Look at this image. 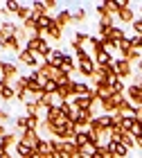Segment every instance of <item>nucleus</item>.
I'll return each mask as SVG.
<instances>
[{"instance_id":"48","label":"nucleus","mask_w":142,"mask_h":158,"mask_svg":"<svg viewBox=\"0 0 142 158\" xmlns=\"http://www.w3.org/2000/svg\"><path fill=\"white\" fill-rule=\"evenodd\" d=\"M45 5H47V11H52V9H56V0H45Z\"/></svg>"},{"instance_id":"41","label":"nucleus","mask_w":142,"mask_h":158,"mask_svg":"<svg viewBox=\"0 0 142 158\" xmlns=\"http://www.w3.org/2000/svg\"><path fill=\"white\" fill-rule=\"evenodd\" d=\"M131 41V48L138 50V52H142V36H138V34H133V36H129Z\"/></svg>"},{"instance_id":"28","label":"nucleus","mask_w":142,"mask_h":158,"mask_svg":"<svg viewBox=\"0 0 142 158\" xmlns=\"http://www.w3.org/2000/svg\"><path fill=\"white\" fill-rule=\"evenodd\" d=\"M45 36H30V41L25 43V50H30V52L36 54L39 52V45H41V41H43Z\"/></svg>"},{"instance_id":"7","label":"nucleus","mask_w":142,"mask_h":158,"mask_svg":"<svg viewBox=\"0 0 142 158\" xmlns=\"http://www.w3.org/2000/svg\"><path fill=\"white\" fill-rule=\"evenodd\" d=\"M18 140L20 142H25L27 147H32L34 149V145L41 140L39 138V129H27V131H23V133H18Z\"/></svg>"},{"instance_id":"12","label":"nucleus","mask_w":142,"mask_h":158,"mask_svg":"<svg viewBox=\"0 0 142 158\" xmlns=\"http://www.w3.org/2000/svg\"><path fill=\"white\" fill-rule=\"evenodd\" d=\"M66 56H68V52H63V50H54L52 54H50V59H47V63L52 68H56V70H61V66H63V61H66Z\"/></svg>"},{"instance_id":"54","label":"nucleus","mask_w":142,"mask_h":158,"mask_svg":"<svg viewBox=\"0 0 142 158\" xmlns=\"http://www.w3.org/2000/svg\"><path fill=\"white\" fill-rule=\"evenodd\" d=\"M138 75H142V59L138 61Z\"/></svg>"},{"instance_id":"11","label":"nucleus","mask_w":142,"mask_h":158,"mask_svg":"<svg viewBox=\"0 0 142 158\" xmlns=\"http://www.w3.org/2000/svg\"><path fill=\"white\" fill-rule=\"evenodd\" d=\"M0 50H9V52L18 54L23 48H20V41H18L16 36H9V39H5V41L0 39Z\"/></svg>"},{"instance_id":"16","label":"nucleus","mask_w":142,"mask_h":158,"mask_svg":"<svg viewBox=\"0 0 142 158\" xmlns=\"http://www.w3.org/2000/svg\"><path fill=\"white\" fill-rule=\"evenodd\" d=\"M16 142H18V133L16 131H9L5 138H0V147H2L5 152H9V147H16Z\"/></svg>"},{"instance_id":"45","label":"nucleus","mask_w":142,"mask_h":158,"mask_svg":"<svg viewBox=\"0 0 142 158\" xmlns=\"http://www.w3.org/2000/svg\"><path fill=\"white\" fill-rule=\"evenodd\" d=\"M131 27H133V32H136L138 36H142V18H136V20L131 23Z\"/></svg>"},{"instance_id":"29","label":"nucleus","mask_w":142,"mask_h":158,"mask_svg":"<svg viewBox=\"0 0 142 158\" xmlns=\"http://www.w3.org/2000/svg\"><path fill=\"white\" fill-rule=\"evenodd\" d=\"M36 102H39V106H41L43 111H47L50 106H54V95H47V93H43V95H41Z\"/></svg>"},{"instance_id":"18","label":"nucleus","mask_w":142,"mask_h":158,"mask_svg":"<svg viewBox=\"0 0 142 158\" xmlns=\"http://www.w3.org/2000/svg\"><path fill=\"white\" fill-rule=\"evenodd\" d=\"M45 39H47V41H61V39H63V27L54 23V25L45 32Z\"/></svg>"},{"instance_id":"3","label":"nucleus","mask_w":142,"mask_h":158,"mask_svg":"<svg viewBox=\"0 0 142 158\" xmlns=\"http://www.w3.org/2000/svg\"><path fill=\"white\" fill-rule=\"evenodd\" d=\"M45 122H50V124H54V127H61V124L68 122V118L61 113V106L54 104V106H50V109L45 111Z\"/></svg>"},{"instance_id":"35","label":"nucleus","mask_w":142,"mask_h":158,"mask_svg":"<svg viewBox=\"0 0 142 158\" xmlns=\"http://www.w3.org/2000/svg\"><path fill=\"white\" fill-rule=\"evenodd\" d=\"M59 106H61V113H63V115H66L68 120L72 118V113L77 111L75 106H72V102H59Z\"/></svg>"},{"instance_id":"17","label":"nucleus","mask_w":142,"mask_h":158,"mask_svg":"<svg viewBox=\"0 0 142 158\" xmlns=\"http://www.w3.org/2000/svg\"><path fill=\"white\" fill-rule=\"evenodd\" d=\"M86 43H90V34H86V32H75V36H72V48L75 50L83 48Z\"/></svg>"},{"instance_id":"53","label":"nucleus","mask_w":142,"mask_h":158,"mask_svg":"<svg viewBox=\"0 0 142 158\" xmlns=\"http://www.w3.org/2000/svg\"><path fill=\"white\" fill-rule=\"evenodd\" d=\"M0 158H14V156H11L9 152H5V154H0Z\"/></svg>"},{"instance_id":"9","label":"nucleus","mask_w":142,"mask_h":158,"mask_svg":"<svg viewBox=\"0 0 142 158\" xmlns=\"http://www.w3.org/2000/svg\"><path fill=\"white\" fill-rule=\"evenodd\" d=\"M16 30H18V23H11V20H2L0 23V39H9V36H16Z\"/></svg>"},{"instance_id":"36","label":"nucleus","mask_w":142,"mask_h":158,"mask_svg":"<svg viewBox=\"0 0 142 158\" xmlns=\"http://www.w3.org/2000/svg\"><path fill=\"white\" fill-rule=\"evenodd\" d=\"M14 124H16V129H18V133H23V131H27V115H18V118H14Z\"/></svg>"},{"instance_id":"23","label":"nucleus","mask_w":142,"mask_h":158,"mask_svg":"<svg viewBox=\"0 0 142 158\" xmlns=\"http://www.w3.org/2000/svg\"><path fill=\"white\" fill-rule=\"evenodd\" d=\"M14 152H16V158H27V156H30L32 154V147H27L25 145V142H16V147H14Z\"/></svg>"},{"instance_id":"31","label":"nucleus","mask_w":142,"mask_h":158,"mask_svg":"<svg viewBox=\"0 0 142 158\" xmlns=\"http://www.w3.org/2000/svg\"><path fill=\"white\" fill-rule=\"evenodd\" d=\"M104 7H106V14H108V16H117L120 14V2L117 0H104Z\"/></svg>"},{"instance_id":"47","label":"nucleus","mask_w":142,"mask_h":158,"mask_svg":"<svg viewBox=\"0 0 142 158\" xmlns=\"http://www.w3.org/2000/svg\"><path fill=\"white\" fill-rule=\"evenodd\" d=\"M97 14H99V18H106V16H108V14H106L104 2H99V5H97Z\"/></svg>"},{"instance_id":"49","label":"nucleus","mask_w":142,"mask_h":158,"mask_svg":"<svg viewBox=\"0 0 142 158\" xmlns=\"http://www.w3.org/2000/svg\"><path fill=\"white\" fill-rule=\"evenodd\" d=\"M133 140H136V147L142 149V135H140V133H138V135H133Z\"/></svg>"},{"instance_id":"32","label":"nucleus","mask_w":142,"mask_h":158,"mask_svg":"<svg viewBox=\"0 0 142 158\" xmlns=\"http://www.w3.org/2000/svg\"><path fill=\"white\" fill-rule=\"evenodd\" d=\"M56 90H59V84L54 81V79H45L43 81V93H47V95H56Z\"/></svg>"},{"instance_id":"38","label":"nucleus","mask_w":142,"mask_h":158,"mask_svg":"<svg viewBox=\"0 0 142 158\" xmlns=\"http://www.w3.org/2000/svg\"><path fill=\"white\" fill-rule=\"evenodd\" d=\"M120 142H122L124 147H129V149H136V140H133V135H129V133L120 135Z\"/></svg>"},{"instance_id":"14","label":"nucleus","mask_w":142,"mask_h":158,"mask_svg":"<svg viewBox=\"0 0 142 158\" xmlns=\"http://www.w3.org/2000/svg\"><path fill=\"white\" fill-rule=\"evenodd\" d=\"M95 120L93 111H79V120H77V129H88L90 122Z\"/></svg>"},{"instance_id":"42","label":"nucleus","mask_w":142,"mask_h":158,"mask_svg":"<svg viewBox=\"0 0 142 158\" xmlns=\"http://www.w3.org/2000/svg\"><path fill=\"white\" fill-rule=\"evenodd\" d=\"M39 127H41L39 115H27V129H39Z\"/></svg>"},{"instance_id":"50","label":"nucleus","mask_w":142,"mask_h":158,"mask_svg":"<svg viewBox=\"0 0 142 158\" xmlns=\"http://www.w3.org/2000/svg\"><path fill=\"white\" fill-rule=\"evenodd\" d=\"M7 133H9V131H7V127L2 124V122H0V138H5V135H7Z\"/></svg>"},{"instance_id":"43","label":"nucleus","mask_w":142,"mask_h":158,"mask_svg":"<svg viewBox=\"0 0 142 158\" xmlns=\"http://www.w3.org/2000/svg\"><path fill=\"white\" fill-rule=\"evenodd\" d=\"M131 50H133V48H131V41H129V36H126L124 41H120V54H122V56H124L126 52H131Z\"/></svg>"},{"instance_id":"44","label":"nucleus","mask_w":142,"mask_h":158,"mask_svg":"<svg viewBox=\"0 0 142 158\" xmlns=\"http://www.w3.org/2000/svg\"><path fill=\"white\" fill-rule=\"evenodd\" d=\"M61 152V140L50 138V154H59Z\"/></svg>"},{"instance_id":"24","label":"nucleus","mask_w":142,"mask_h":158,"mask_svg":"<svg viewBox=\"0 0 142 158\" xmlns=\"http://www.w3.org/2000/svg\"><path fill=\"white\" fill-rule=\"evenodd\" d=\"M117 18L122 20V23H133V20H136V11H133L131 7H126V9H120Z\"/></svg>"},{"instance_id":"2","label":"nucleus","mask_w":142,"mask_h":158,"mask_svg":"<svg viewBox=\"0 0 142 158\" xmlns=\"http://www.w3.org/2000/svg\"><path fill=\"white\" fill-rule=\"evenodd\" d=\"M16 59H18L20 66H25V68H30V70H39V66L43 63V59H41L39 54H34V52H30V50H25V48L16 54Z\"/></svg>"},{"instance_id":"46","label":"nucleus","mask_w":142,"mask_h":158,"mask_svg":"<svg viewBox=\"0 0 142 158\" xmlns=\"http://www.w3.org/2000/svg\"><path fill=\"white\" fill-rule=\"evenodd\" d=\"M9 120H11L9 111H7V109H0V122H2V124H5V122H9Z\"/></svg>"},{"instance_id":"6","label":"nucleus","mask_w":142,"mask_h":158,"mask_svg":"<svg viewBox=\"0 0 142 158\" xmlns=\"http://www.w3.org/2000/svg\"><path fill=\"white\" fill-rule=\"evenodd\" d=\"M61 158H77L79 156V147L75 145V140H66L61 142V152H59Z\"/></svg>"},{"instance_id":"22","label":"nucleus","mask_w":142,"mask_h":158,"mask_svg":"<svg viewBox=\"0 0 142 158\" xmlns=\"http://www.w3.org/2000/svg\"><path fill=\"white\" fill-rule=\"evenodd\" d=\"M32 16V5H20V9L16 14V20H18V25H23L27 18Z\"/></svg>"},{"instance_id":"56","label":"nucleus","mask_w":142,"mask_h":158,"mask_svg":"<svg viewBox=\"0 0 142 158\" xmlns=\"http://www.w3.org/2000/svg\"><path fill=\"white\" fill-rule=\"evenodd\" d=\"M77 158H88V156H81V154H79V156H77Z\"/></svg>"},{"instance_id":"39","label":"nucleus","mask_w":142,"mask_h":158,"mask_svg":"<svg viewBox=\"0 0 142 158\" xmlns=\"http://www.w3.org/2000/svg\"><path fill=\"white\" fill-rule=\"evenodd\" d=\"M86 18H88V11L83 9V7H79V9H77V11L72 14V20H75V23H83Z\"/></svg>"},{"instance_id":"52","label":"nucleus","mask_w":142,"mask_h":158,"mask_svg":"<svg viewBox=\"0 0 142 158\" xmlns=\"http://www.w3.org/2000/svg\"><path fill=\"white\" fill-rule=\"evenodd\" d=\"M136 84H138V86H140V90H142V77H140V75H138V77H136Z\"/></svg>"},{"instance_id":"30","label":"nucleus","mask_w":142,"mask_h":158,"mask_svg":"<svg viewBox=\"0 0 142 158\" xmlns=\"http://www.w3.org/2000/svg\"><path fill=\"white\" fill-rule=\"evenodd\" d=\"M39 111H43L39 106V102H34V99H27L25 102V115H39Z\"/></svg>"},{"instance_id":"27","label":"nucleus","mask_w":142,"mask_h":158,"mask_svg":"<svg viewBox=\"0 0 142 158\" xmlns=\"http://www.w3.org/2000/svg\"><path fill=\"white\" fill-rule=\"evenodd\" d=\"M32 14H34V16H45V14H50L47 11V5L45 2H41V0H36V2H32Z\"/></svg>"},{"instance_id":"51","label":"nucleus","mask_w":142,"mask_h":158,"mask_svg":"<svg viewBox=\"0 0 142 158\" xmlns=\"http://www.w3.org/2000/svg\"><path fill=\"white\" fill-rule=\"evenodd\" d=\"M30 158H45V156H43V154H39L36 149H32V154H30Z\"/></svg>"},{"instance_id":"4","label":"nucleus","mask_w":142,"mask_h":158,"mask_svg":"<svg viewBox=\"0 0 142 158\" xmlns=\"http://www.w3.org/2000/svg\"><path fill=\"white\" fill-rule=\"evenodd\" d=\"M113 68H115V73H117V79H122V81L133 75V66H131V63H126L124 59H115Z\"/></svg>"},{"instance_id":"10","label":"nucleus","mask_w":142,"mask_h":158,"mask_svg":"<svg viewBox=\"0 0 142 158\" xmlns=\"http://www.w3.org/2000/svg\"><path fill=\"white\" fill-rule=\"evenodd\" d=\"M0 99H2V102H14V99H16V90H14V86L2 81V79H0Z\"/></svg>"},{"instance_id":"13","label":"nucleus","mask_w":142,"mask_h":158,"mask_svg":"<svg viewBox=\"0 0 142 158\" xmlns=\"http://www.w3.org/2000/svg\"><path fill=\"white\" fill-rule=\"evenodd\" d=\"M72 90H75V97H88V95H93V86H88L86 81H75L72 84Z\"/></svg>"},{"instance_id":"8","label":"nucleus","mask_w":142,"mask_h":158,"mask_svg":"<svg viewBox=\"0 0 142 158\" xmlns=\"http://www.w3.org/2000/svg\"><path fill=\"white\" fill-rule=\"evenodd\" d=\"M106 147H108V149H111V152L115 154L117 158H126V156L131 154V149H129V147H124L122 142H117V140H111V138H108V142H106Z\"/></svg>"},{"instance_id":"20","label":"nucleus","mask_w":142,"mask_h":158,"mask_svg":"<svg viewBox=\"0 0 142 158\" xmlns=\"http://www.w3.org/2000/svg\"><path fill=\"white\" fill-rule=\"evenodd\" d=\"M72 23H75V20H72V14H70V11H66V9H63V11H59V14H56V25L68 27V25H72Z\"/></svg>"},{"instance_id":"57","label":"nucleus","mask_w":142,"mask_h":158,"mask_svg":"<svg viewBox=\"0 0 142 158\" xmlns=\"http://www.w3.org/2000/svg\"><path fill=\"white\" fill-rule=\"evenodd\" d=\"M140 14H142V7H140Z\"/></svg>"},{"instance_id":"33","label":"nucleus","mask_w":142,"mask_h":158,"mask_svg":"<svg viewBox=\"0 0 142 158\" xmlns=\"http://www.w3.org/2000/svg\"><path fill=\"white\" fill-rule=\"evenodd\" d=\"M111 93L113 95H126V86H124L122 79H115V81L111 84Z\"/></svg>"},{"instance_id":"19","label":"nucleus","mask_w":142,"mask_h":158,"mask_svg":"<svg viewBox=\"0 0 142 158\" xmlns=\"http://www.w3.org/2000/svg\"><path fill=\"white\" fill-rule=\"evenodd\" d=\"M106 39H111V41H115V43L124 41V39H126V34H124V27H117V25H113V27H111V32H108V36H106Z\"/></svg>"},{"instance_id":"34","label":"nucleus","mask_w":142,"mask_h":158,"mask_svg":"<svg viewBox=\"0 0 142 158\" xmlns=\"http://www.w3.org/2000/svg\"><path fill=\"white\" fill-rule=\"evenodd\" d=\"M122 59H124L126 63H131V66H133V63H138V61L142 59V52H138V50H131V52H126Z\"/></svg>"},{"instance_id":"15","label":"nucleus","mask_w":142,"mask_h":158,"mask_svg":"<svg viewBox=\"0 0 142 158\" xmlns=\"http://www.w3.org/2000/svg\"><path fill=\"white\" fill-rule=\"evenodd\" d=\"M111 27H113V16L99 18V25H97V30H99V39H106V36H108Z\"/></svg>"},{"instance_id":"26","label":"nucleus","mask_w":142,"mask_h":158,"mask_svg":"<svg viewBox=\"0 0 142 158\" xmlns=\"http://www.w3.org/2000/svg\"><path fill=\"white\" fill-rule=\"evenodd\" d=\"M99 120H102V127L106 129V131H111L113 127H117V122H115V118H113L111 113H102V115H99Z\"/></svg>"},{"instance_id":"21","label":"nucleus","mask_w":142,"mask_h":158,"mask_svg":"<svg viewBox=\"0 0 142 158\" xmlns=\"http://www.w3.org/2000/svg\"><path fill=\"white\" fill-rule=\"evenodd\" d=\"M61 70H63V73H75V70H79V63H77V59H75V56H66V61H63V66H61Z\"/></svg>"},{"instance_id":"1","label":"nucleus","mask_w":142,"mask_h":158,"mask_svg":"<svg viewBox=\"0 0 142 158\" xmlns=\"http://www.w3.org/2000/svg\"><path fill=\"white\" fill-rule=\"evenodd\" d=\"M18 77H20V73H18V63L0 59V79H2V81H7V84L14 86V81H16Z\"/></svg>"},{"instance_id":"25","label":"nucleus","mask_w":142,"mask_h":158,"mask_svg":"<svg viewBox=\"0 0 142 158\" xmlns=\"http://www.w3.org/2000/svg\"><path fill=\"white\" fill-rule=\"evenodd\" d=\"M72 140H75V145H77V147H83L86 142H90V140H88V129H79V131L75 133V138H72Z\"/></svg>"},{"instance_id":"40","label":"nucleus","mask_w":142,"mask_h":158,"mask_svg":"<svg viewBox=\"0 0 142 158\" xmlns=\"http://www.w3.org/2000/svg\"><path fill=\"white\" fill-rule=\"evenodd\" d=\"M90 131H99V133H106V129L102 127V120H99V115H95V120L93 122H90Z\"/></svg>"},{"instance_id":"55","label":"nucleus","mask_w":142,"mask_h":158,"mask_svg":"<svg viewBox=\"0 0 142 158\" xmlns=\"http://www.w3.org/2000/svg\"><path fill=\"white\" fill-rule=\"evenodd\" d=\"M140 135H142V122H140Z\"/></svg>"},{"instance_id":"37","label":"nucleus","mask_w":142,"mask_h":158,"mask_svg":"<svg viewBox=\"0 0 142 158\" xmlns=\"http://www.w3.org/2000/svg\"><path fill=\"white\" fill-rule=\"evenodd\" d=\"M5 9L9 11V16H11V14L16 16L18 9H20V2H16V0H7V2H5Z\"/></svg>"},{"instance_id":"5","label":"nucleus","mask_w":142,"mask_h":158,"mask_svg":"<svg viewBox=\"0 0 142 158\" xmlns=\"http://www.w3.org/2000/svg\"><path fill=\"white\" fill-rule=\"evenodd\" d=\"M126 99H129L133 106H142V90H140L138 84L126 86Z\"/></svg>"}]
</instances>
